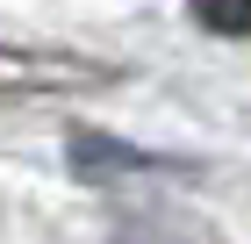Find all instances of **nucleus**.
Here are the masks:
<instances>
[{"mask_svg":"<svg viewBox=\"0 0 251 244\" xmlns=\"http://www.w3.org/2000/svg\"><path fill=\"white\" fill-rule=\"evenodd\" d=\"M187 15L208 29V36H237L251 43V0H187Z\"/></svg>","mask_w":251,"mask_h":244,"instance_id":"obj_4","label":"nucleus"},{"mask_svg":"<svg viewBox=\"0 0 251 244\" xmlns=\"http://www.w3.org/2000/svg\"><path fill=\"white\" fill-rule=\"evenodd\" d=\"M115 244H201V230L187 216H173V208H129Z\"/></svg>","mask_w":251,"mask_h":244,"instance_id":"obj_3","label":"nucleus"},{"mask_svg":"<svg viewBox=\"0 0 251 244\" xmlns=\"http://www.w3.org/2000/svg\"><path fill=\"white\" fill-rule=\"evenodd\" d=\"M72 165L79 180H129V172H194L179 165V158H158V151H136V144H115V136H100V130H72Z\"/></svg>","mask_w":251,"mask_h":244,"instance_id":"obj_2","label":"nucleus"},{"mask_svg":"<svg viewBox=\"0 0 251 244\" xmlns=\"http://www.w3.org/2000/svg\"><path fill=\"white\" fill-rule=\"evenodd\" d=\"M115 65L72 51H36V43H0V101H36V94H86V86H115Z\"/></svg>","mask_w":251,"mask_h":244,"instance_id":"obj_1","label":"nucleus"}]
</instances>
